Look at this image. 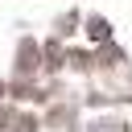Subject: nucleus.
Instances as JSON below:
<instances>
[]
</instances>
